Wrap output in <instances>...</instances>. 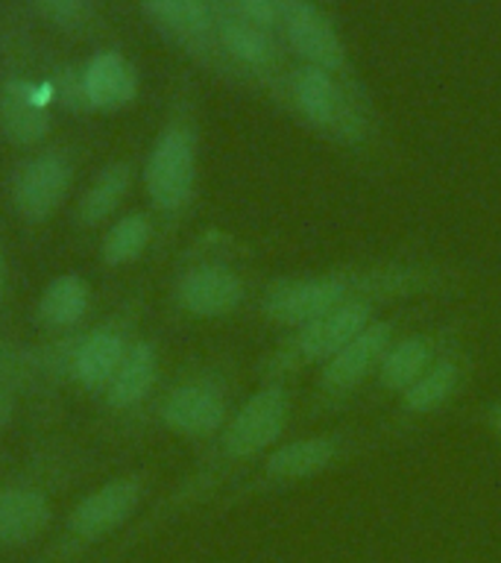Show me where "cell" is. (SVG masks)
Returning <instances> with one entry per match:
<instances>
[{"label":"cell","mask_w":501,"mask_h":563,"mask_svg":"<svg viewBox=\"0 0 501 563\" xmlns=\"http://www.w3.org/2000/svg\"><path fill=\"white\" fill-rule=\"evenodd\" d=\"M464 273L452 264L431 258H381V262H349L332 271L281 276L261 294V317L276 329H297L314 317L352 302H396L437 297L457 288Z\"/></svg>","instance_id":"6da1fadb"},{"label":"cell","mask_w":501,"mask_h":563,"mask_svg":"<svg viewBox=\"0 0 501 563\" xmlns=\"http://www.w3.org/2000/svg\"><path fill=\"white\" fill-rule=\"evenodd\" d=\"M420 314V308L399 306L393 314H381L372 320L349 346H343L334 358L325 361L323 367L316 369L305 417H329V413L346 411L360 394H367L390 343Z\"/></svg>","instance_id":"7a4b0ae2"},{"label":"cell","mask_w":501,"mask_h":563,"mask_svg":"<svg viewBox=\"0 0 501 563\" xmlns=\"http://www.w3.org/2000/svg\"><path fill=\"white\" fill-rule=\"evenodd\" d=\"M381 311L385 306L378 302H352L290 329L261 361V382H288L305 369H320L343 346H349L372 320H378Z\"/></svg>","instance_id":"3957f363"},{"label":"cell","mask_w":501,"mask_h":563,"mask_svg":"<svg viewBox=\"0 0 501 563\" xmlns=\"http://www.w3.org/2000/svg\"><path fill=\"white\" fill-rule=\"evenodd\" d=\"M378 440L364 434L358 429H329L316 434H302V438L281 440L261 457V464L246 484L249 493L285 490L293 484L311 482L320 475L332 473L352 457L364 455L367 449L376 446Z\"/></svg>","instance_id":"277c9868"},{"label":"cell","mask_w":501,"mask_h":563,"mask_svg":"<svg viewBox=\"0 0 501 563\" xmlns=\"http://www.w3.org/2000/svg\"><path fill=\"white\" fill-rule=\"evenodd\" d=\"M288 97L293 112L314 132L332 139L341 147L364 153L369 144V121L352 100V91L329 70L316 65H299L290 74Z\"/></svg>","instance_id":"5b68a950"},{"label":"cell","mask_w":501,"mask_h":563,"mask_svg":"<svg viewBox=\"0 0 501 563\" xmlns=\"http://www.w3.org/2000/svg\"><path fill=\"white\" fill-rule=\"evenodd\" d=\"M475 361L472 352L466 346L464 325L452 334V341L443 346L434 364L420 376V382H413L399 399H396L390 420L381 429V438H402L411 429L422 426L431 417H437L448 408V405L460 399L469 378H472Z\"/></svg>","instance_id":"8992f818"},{"label":"cell","mask_w":501,"mask_h":563,"mask_svg":"<svg viewBox=\"0 0 501 563\" xmlns=\"http://www.w3.org/2000/svg\"><path fill=\"white\" fill-rule=\"evenodd\" d=\"M293 417V394L288 382H264L244 405L229 417L218 434V464L226 470L253 464L276 443H281Z\"/></svg>","instance_id":"52a82bcc"},{"label":"cell","mask_w":501,"mask_h":563,"mask_svg":"<svg viewBox=\"0 0 501 563\" xmlns=\"http://www.w3.org/2000/svg\"><path fill=\"white\" fill-rule=\"evenodd\" d=\"M197 158H200V144L191 123L174 121L158 132L144 165V191L158 211L179 214L193 200L197 174H200Z\"/></svg>","instance_id":"ba28073f"},{"label":"cell","mask_w":501,"mask_h":563,"mask_svg":"<svg viewBox=\"0 0 501 563\" xmlns=\"http://www.w3.org/2000/svg\"><path fill=\"white\" fill-rule=\"evenodd\" d=\"M460 320L439 325H420V329H404L387 350L381 367H378L372 385L367 387L369 402H385V396L399 399V396L420 382V376L434 364L443 346L452 341V334L460 329Z\"/></svg>","instance_id":"9c48e42d"},{"label":"cell","mask_w":501,"mask_h":563,"mask_svg":"<svg viewBox=\"0 0 501 563\" xmlns=\"http://www.w3.org/2000/svg\"><path fill=\"white\" fill-rule=\"evenodd\" d=\"M281 26L302 65H316L341 79L349 74V56L337 26L311 0H279Z\"/></svg>","instance_id":"30bf717a"},{"label":"cell","mask_w":501,"mask_h":563,"mask_svg":"<svg viewBox=\"0 0 501 563\" xmlns=\"http://www.w3.org/2000/svg\"><path fill=\"white\" fill-rule=\"evenodd\" d=\"M244 273L232 267L223 258L197 262L193 267L179 276L176 282V302L185 314L200 317V320H220V317L235 314L246 302Z\"/></svg>","instance_id":"8fae6325"},{"label":"cell","mask_w":501,"mask_h":563,"mask_svg":"<svg viewBox=\"0 0 501 563\" xmlns=\"http://www.w3.org/2000/svg\"><path fill=\"white\" fill-rule=\"evenodd\" d=\"M162 422L174 434L191 440L218 438L226 429L229 417V394L218 378H191L176 385L162 399Z\"/></svg>","instance_id":"7c38bea8"},{"label":"cell","mask_w":501,"mask_h":563,"mask_svg":"<svg viewBox=\"0 0 501 563\" xmlns=\"http://www.w3.org/2000/svg\"><path fill=\"white\" fill-rule=\"evenodd\" d=\"M70 183H74V170L62 153L33 156L18 170L15 185H12V200H15L18 214L30 223H42V220L53 218L68 197Z\"/></svg>","instance_id":"4fadbf2b"},{"label":"cell","mask_w":501,"mask_h":563,"mask_svg":"<svg viewBox=\"0 0 501 563\" xmlns=\"http://www.w3.org/2000/svg\"><path fill=\"white\" fill-rule=\"evenodd\" d=\"M141 496H144V487L132 475L105 482L103 487H97L77 501V508L70 510L68 528L82 540L105 537L135 514Z\"/></svg>","instance_id":"5bb4252c"},{"label":"cell","mask_w":501,"mask_h":563,"mask_svg":"<svg viewBox=\"0 0 501 563\" xmlns=\"http://www.w3.org/2000/svg\"><path fill=\"white\" fill-rule=\"evenodd\" d=\"M0 126L7 139L33 147L51 132V88L26 79H7L0 88Z\"/></svg>","instance_id":"9a60e30c"},{"label":"cell","mask_w":501,"mask_h":563,"mask_svg":"<svg viewBox=\"0 0 501 563\" xmlns=\"http://www.w3.org/2000/svg\"><path fill=\"white\" fill-rule=\"evenodd\" d=\"M82 100L100 112H118L138 95V74L132 62L118 51H100L91 56L79 77Z\"/></svg>","instance_id":"2e32d148"},{"label":"cell","mask_w":501,"mask_h":563,"mask_svg":"<svg viewBox=\"0 0 501 563\" xmlns=\"http://www.w3.org/2000/svg\"><path fill=\"white\" fill-rule=\"evenodd\" d=\"M53 508L47 496L35 487H3L0 490V545L33 543L51 526Z\"/></svg>","instance_id":"e0dca14e"},{"label":"cell","mask_w":501,"mask_h":563,"mask_svg":"<svg viewBox=\"0 0 501 563\" xmlns=\"http://www.w3.org/2000/svg\"><path fill=\"white\" fill-rule=\"evenodd\" d=\"M158 378V352L149 341L126 346L123 361L114 369L112 382L105 385V399L112 408H135L149 396Z\"/></svg>","instance_id":"ac0fdd59"},{"label":"cell","mask_w":501,"mask_h":563,"mask_svg":"<svg viewBox=\"0 0 501 563\" xmlns=\"http://www.w3.org/2000/svg\"><path fill=\"white\" fill-rule=\"evenodd\" d=\"M126 343L114 329H97L74 352V378L82 387H105L123 361Z\"/></svg>","instance_id":"d6986e66"},{"label":"cell","mask_w":501,"mask_h":563,"mask_svg":"<svg viewBox=\"0 0 501 563\" xmlns=\"http://www.w3.org/2000/svg\"><path fill=\"white\" fill-rule=\"evenodd\" d=\"M218 35L223 51L249 70H272L276 65V47L267 30L249 24L241 15H229L218 24Z\"/></svg>","instance_id":"ffe728a7"},{"label":"cell","mask_w":501,"mask_h":563,"mask_svg":"<svg viewBox=\"0 0 501 563\" xmlns=\"http://www.w3.org/2000/svg\"><path fill=\"white\" fill-rule=\"evenodd\" d=\"M88 285L77 273H65L44 288L42 299H38V317L44 325L51 329H70L77 325L88 311Z\"/></svg>","instance_id":"44dd1931"},{"label":"cell","mask_w":501,"mask_h":563,"mask_svg":"<svg viewBox=\"0 0 501 563\" xmlns=\"http://www.w3.org/2000/svg\"><path fill=\"white\" fill-rule=\"evenodd\" d=\"M132 188V167L126 162H112L94 176V183L88 185L82 200H79V220L86 227H94L100 220L112 218L121 209L123 197Z\"/></svg>","instance_id":"7402d4cb"},{"label":"cell","mask_w":501,"mask_h":563,"mask_svg":"<svg viewBox=\"0 0 501 563\" xmlns=\"http://www.w3.org/2000/svg\"><path fill=\"white\" fill-rule=\"evenodd\" d=\"M149 241H153V220L144 211H130V214H123L109 227L100 253H103L105 264L123 267V264L138 262Z\"/></svg>","instance_id":"603a6c76"},{"label":"cell","mask_w":501,"mask_h":563,"mask_svg":"<svg viewBox=\"0 0 501 563\" xmlns=\"http://www.w3.org/2000/svg\"><path fill=\"white\" fill-rule=\"evenodd\" d=\"M144 9L158 24L188 42H202L214 26L205 0H144Z\"/></svg>","instance_id":"cb8c5ba5"},{"label":"cell","mask_w":501,"mask_h":563,"mask_svg":"<svg viewBox=\"0 0 501 563\" xmlns=\"http://www.w3.org/2000/svg\"><path fill=\"white\" fill-rule=\"evenodd\" d=\"M33 7L47 24L59 30H77L88 18V0H33Z\"/></svg>","instance_id":"d4e9b609"},{"label":"cell","mask_w":501,"mask_h":563,"mask_svg":"<svg viewBox=\"0 0 501 563\" xmlns=\"http://www.w3.org/2000/svg\"><path fill=\"white\" fill-rule=\"evenodd\" d=\"M237 9V15L249 21V24L261 26L270 33L272 26L281 24V9L279 0H232Z\"/></svg>","instance_id":"484cf974"},{"label":"cell","mask_w":501,"mask_h":563,"mask_svg":"<svg viewBox=\"0 0 501 563\" xmlns=\"http://www.w3.org/2000/svg\"><path fill=\"white\" fill-rule=\"evenodd\" d=\"M483 422H487V429L501 440V399L499 402H492L487 411H483Z\"/></svg>","instance_id":"4316f807"},{"label":"cell","mask_w":501,"mask_h":563,"mask_svg":"<svg viewBox=\"0 0 501 563\" xmlns=\"http://www.w3.org/2000/svg\"><path fill=\"white\" fill-rule=\"evenodd\" d=\"M15 417V399L7 394V387H0V426H9Z\"/></svg>","instance_id":"83f0119b"},{"label":"cell","mask_w":501,"mask_h":563,"mask_svg":"<svg viewBox=\"0 0 501 563\" xmlns=\"http://www.w3.org/2000/svg\"><path fill=\"white\" fill-rule=\"evenodd\" d=\"M3 276H7V264H3V253H0V288H3Z\"/></svg>","instance_id":"f1b7e54d"}]
</instances>
